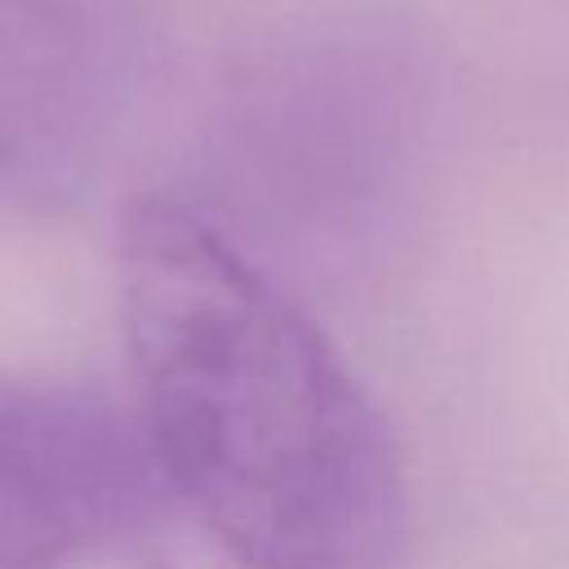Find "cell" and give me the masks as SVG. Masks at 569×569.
Wrapping results in <instances>:
<instances>
[{"label": "cell", "mask_w": 569, "mask_h": 569, "mask_svg": "<svg viewBox=\"0 0 569 569\" xmlns=\"http://www.w3.org/2000/svg\"><path fill=\"white\" fill-rule=\"evenodd\" d=\"M138 422L169 493L240 569H391L405 453L325 329L209 218L142 196L120 227Z\"/></svg>", "instance_id": "6da1fadb"}, {"label": "cell", "mask_w": 569, "mask_h": 569, "mask_svg": "<svg viewBox=\"0 0 569 569\" xmlns=\"http://www.w3.org/2000/svg\"><path fill=\"white\" fill-rule=\"evenodd\" d=\"M164 493L138 418L0 373V569H71L142 529Z\"/></svg>", "instance_id": "7a4b0ae2"}]
</instances>
